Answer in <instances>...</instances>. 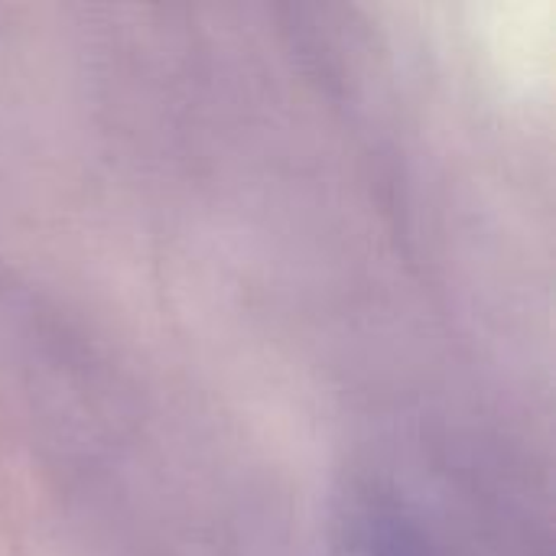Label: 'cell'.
I'll return each mask as SVG.
<instances>
[{"mask_svg": "<svg viewBox=\"0 0 556 556\" xmlns=\"http://www.w3.org/2000/svg\"><path fill=\"white\" fill-rule=\"evenodd\" d=\"M332 556H420V551L397 531L384 528V525H368L352 531Z\"/></svg>", "mask_w": 556, "mask_h": 556, "instance_id": "cell-1", "label": "cell"}]
</instances>
